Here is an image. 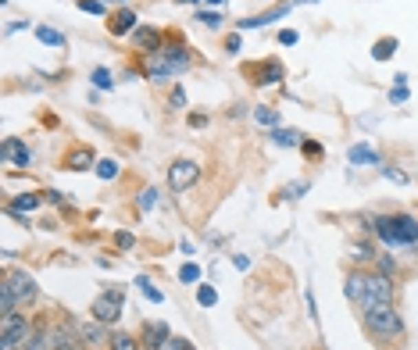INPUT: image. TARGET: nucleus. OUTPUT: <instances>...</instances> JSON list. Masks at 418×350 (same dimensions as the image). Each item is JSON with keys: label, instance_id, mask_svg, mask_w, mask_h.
<instances>
[{"label": "nucleus", "instance_id": "15", "mask_svg": "<svg viewBox=\"0 0 418 350\" xmlns=\"http://www.w3.org/2000/svg\"><path fill=\"white\" fill-rule=\"evenodd\" d=\"M4 161H14L18 168H29V164H32V151L22 140H4Z\"/></svg>", "mask_w": 418, "mask_h": 350}, {"label": "nucleus", "instance_id": "11", "mask_svg": "<svg viewBox=\"0 0 418 350\" xmlns=\"http://www.w3.org/2000/svg\"><path fill=\"white\" fill-rule=\"evenodd\" d=\"M129 40H133V47H136L140 54H157L161 47H165V36H161L157 29H151V25H140V29L129 36Z\"/></svg>", "mask_w": 418, "mask_h": 350}, {"label": "nucleus", "instance_id": "24", "mask_svg": "<svg viewBox=\"0 0 418 350\" xmlns=\"http://www.w3.org/2000/svg\"><path fill=\"white\" fill-rule=\"evenodd\" d=\"M254 118H258L261 125H268V129H279V111H272V107H265V104H258V107H254Z\"/></svg>", "mask_w": 418, "mask_h": 350}, {"label": "nucleus", "instance_id": "41", "mask_svg": "<svg viewBox=\"0 0 418 350\" xmlns=\"http://www.w3.org/2000/svg\"><path fill=\"white\" fill-rule=\"evenodd\" d=\"M279 43L294 47V43H297V32H294V29H283V32H279Z\"/></svg>", "mask_w": 418, "mask_h": 350}, {"label": "nucleus", "instance_id": "3", "mask_svg": "<svg viewBox=\"0 0 418 350\" xmlns=\"http://www.w3.org/2000/svg\"><path fill=\"white\" fill-rule=\"evenodd\" d=\"M361 322H365L368 336H375L379 343H393L404 336V318L393 304H375V307H365L361 311Z\"/></svg>", "mask_w": 418, "mask_h": 350}, {"label": "nucleus", "instance_id": "27", "mask_svg": "<svg viewBox=\"0 0 418 350\" xmlns=\"http://www.w3.org/2000/svg\"><path fill=\"white\" fill-rule=\"evenodd\" d=\"M179 283H186V286L201 283V265H197V261H186L183 268H179Z\"/></svg>", "mask_w": 418, "mask_h": 350}, {"label": "nucleus", "instance_id": "2", "mask_svg": "<svg viewBox=\"0 0 418 350\" xmlns=\"http://www.w3.org/2000/svg\"><path fill=\"white\" fill-rule=\"evenodd\" d=\"M372 236H379L386 247H418V218L379 215V218H372Z\"/></svg>", "mask_w": 418, "mask_h": 350}, {"label": "nucleus", "instance_id": "48", "mask_svg": "<svg viewBox=\"0 0 418 350\" xmlns=\"http://www.w3.org/2000/svg\"><path fill=\"white\" fill-rule=\"evenodd\" d=\"M315 350H329V347H315Z\"/></svg>", "mask_w": 418, "mask_h": 350}, {"label": "nucleus", "instance_id": "30", "mask_svg": "<svg viewBox=\"0 0 418 350\" xmlns=\"http://www.w3.org/2000/svg\"><path fill=\"white\" fill-rule=\"evenodd\" d=\"M136 204H140V211H151L154 204H157V186H147L140 197H136Z\"/></svg>", "mask_w": 418, "mask_h": 350}, {"label": "nucleus", "instance_id": "23", "mask_svg": "<svg viewBox=\"0 0 418 350\" xmlns=\"http://www.w3.org/2000/svg\"><path fill=\"white\" fill-rule=\"evenodd\" d=\"M390 54H397V36H386V40H379L372 47V61H386Z\"/></svg>", "mask_w": 418, "mask_h": 350}, {"label": "nucleus", "instance_id": "49", "mask_svg": "<svg viewBox=\"0 0 418 350\" xmlns=\"http://www.w3.org/2000/svg\"><path fill=\"white\" fill-rule=\"evenodd\" d=\"M118 4H125V0H118Z\"/></svg>", "mask_w": 418, "mask_h": 350}, {"label": "nucleus", "instance_id": "36", "mask_svg": "<svg viewBox=\"0 0 418 350\" xmlns=\"http://www.w3.org/2000/svg\"><path fill=\"white\" fill-rule=\"evenodd\" d=\"M115 243H118L122 250H133V247H136V236H133V232H115Z\"/></svg>", "mask_w": 418, "mask_h": 350}, {"label": "nucleus", "instance_id": "9", "mask_svg": "<svg viewBox=\"0 0 418 350\" xmlns=\"http://www.w3.org/2000/svg\"><path fill=\"white\" fill-rule=\"evenodd\" d=\"M107 25H111V36H133V32L140 29V18H136L133 8L122 4L115 14H107Z\"/></svg>", "mask_w": 418, "mask_h": 350}, {"label": "nucleus", "instance_id": "40", "mask_svg": "<svg viewBox=\"0 0 418 350\" xmlns=\"http://www.w3.org/2000/svg\"><path fill=\"white\" fill-rule=\"evenodd\" d=\"M186 125H190V129H204V125H208V115H197V111H193V115L186 118Z\"/></svg>", "mask_w": 418, "mask_h": 350}, {"label": "nucleus", "instance_id": "1", "mask_svg": "<svg viewBox=\"0 0 418 350\" xmlns=\"http://www.w3.org/2000/svg\"><path fill=\"white\" fill-rule=\"evenodd\" d=\"M190 68H193V50L183 40L165 43L157 54H147V61H143V72H147V79H154V83L179 79V76H186Z\"/></svg>", "mask_w": 418, "mask_h": 350}, {"label": "nucleus", "instance_id": "25", "mask_svg": "<svg viewBox=\"0 0 418 350\" xmlns=\"http://www.w3.org/2000/svg\"><path fill=\"white\" fill-rule=\"evenodd\" d=\"M89 83H94L97 89H115V76L107 68H94L89 72Z\"/></svg>", "mask_w": 418, "mask_h": 350}, {"label": "nucleus", "instance_id": "33", "mask_svg": "<svg viewBox=\"0 0 418 350\" xmlns=\"http://www.w3.org/2000/svg\"><path fill=\"white\" fill-rule=\"evenodd\" d=\"M79 11H86V14H97V18H104V14H107V8L100 4V0H79Z\"/></svg>", "mask_w": 418, "mask_h": 350}, {"label": "nucleus", "instance_id": "18", "mask_svg": "<svg viewBox=\"0 0 418 350\" xmlns=\"http://www.w3.org/2000/svg\"><path fill=\"white\" fill-rule=\"evenodd\" d=\"M43 204V197L40 193H22V197H14L11 204H8V211H14V215H29V211H36Z\"/></svg>", "mask_w": 418, "mask_h": 350}, {"label": "nucleus", "instance_id": "14", "mask_svg": "<svg viewBox=\"0 0 418 350\" xmlns=\"http://www.w3.org/2000/svg\"><path fill=\"white\" fill-rule=\"evenodd\" d=\"M286 79V68H283V61H261V68L254 72V83H261V86H276V83H283Z\"/></svg>", "mask_w": 418, "mask_h": 350}, {"label": "nucleus", "instance_id": "5", "mask_svg": "<svg viewBox=\"0 0 418 350\" xmlns=\"http://www.w3.org/2000/svg\"><path fill=\"white\" fill-rule=\"evenodd\" d=\"M393 279L383 272H368V279H365V293H361V300L358 307L365 311V307H375V304H393Z\"/></svg>", "mask_w": 418, "mask_h": 350}, {"label": "nucleus", "instance_id": "44", "mask_svg": "<svg viewBox=\"0 0 418 350\" xmlns=\"http://www.w3.org/2000/svg\"><path fill=\"white\" fill-rule=\"evenodd\" d=\"M232 265L240 268V272H247V268H250V257H243V254H236V257H232Z\"/></svg>", "mask_w": 418, "mask_h": 350}, {"label": "nucleus", "instance_id": "35", "mask_svg": "<svg viewBox=\"0 0 418 350\" xmlns=\"http://www.w3.org/2000/svg\"><path fill=\"white\" fill-rule=\"evenodd\" d=\"M354 257L358 261H375V247L372 243H354Z\"/></svg>", "mask_w": 418, "mask_h": 350}, {"label": "nucleus", "instance_id": "10", "mask_svg": "<svg viewBox=\"0 0 418 350\" xmlns=\"http://www.w3.org/2000/svg\"><path fill=\"white\" fill-rule=\"evenodd\" d=\"M168 340H172L168 322H143V329H140V343H143V350H151V347H165Z\"/></svg>", "mask_w": 418, "mask_h": 350}, {"label": "nucleus", "instance_id": "47", "mask_svg": "<svg viewBox=\"0 0 418 350\" xmlns=\"http://www.w3.org/2000/svg\"><path fill=\"white\" fill-rule=\"evenodd\" d=\"M208 4H214V8H218V4H226V0H208Z\"/></svg>", "mask_w": 418, "mask_h": 350}, {"label": "nucleus", "instance_id": "32", "mask_svg": "<svg viewBox=\"0 0 418 350\" xmlns=\"http://www.w3.org/2000/svg\"><path fill=\"white\" fill-rule=\"evenodd\" d=\"M404 83H408L404 76L393 83V89H390V100H393V104H404V100H408V86H404Z\"/></svg>", "mask_w": 418, "mask_h": 350}, {"label": "nucleus", "instance_id": "38", "mask_svg": "<svg viewBox=\"0 0 418 350\" xmlns=\"http://www.w3.org/2000/svg\"><path fill=\"white\" fill-rule=\"evenodd\" d=\"M165 350H197L190 340H183V336H172L168 343H165Z\"/></svg>", "mask_w": 418, "mask_h": 350}, {"label": "nucleus", "instance_id": "31", "mask_svg": "<svg viewBox=\"0 0 418 350\" xmlns=\"http://www.w3.org/2000/svg\"><path fill=\"white\" fill-rule=\"evenodd\" d=\"M197 22H204V25H211V29H222V25H226V18H222V14H214V11H197Z\"/></svg>", "mask_w": 418, "mask_h": 350}, {"label": "nucleus", "instance_id": "26", "mask_svg": "<svg viewBox=\"0 0 418 350\" xmlns=\"http://www.w3.org/2000/svg\"><path fill=\"white\" fill-rule=\"evenodd\" d=\"M36 36H40V43H47V47H65V36L58 29H50V25H40Z\"/></svg>", "mask_w": 418, "mask_h": 350}, {"label": "nucleus", "instance_id": "45", "mask_svg": "<svg viewBox=\"0 0 418 350\" xmlns=\"http://www.w3.org/2000/svg\"><path fill=\"white\" fill-rule=\"evenodd\" d=\"M22 29H29V22H11V25H8V36H11V32H22Z\"/></svg>", "mask_w": 418, "mask_h": 350}, {"label": "nucleus", "instance_id": "37", "mask_svg": "<svg viewBox=\"0 0 418 350\" xmlns=\"http://www.w3.org/2000/svg\"><path fill=\"white\" fill-rule=\"evenodd\" d=\"M168 107H175V111H179V107H186V94H183V89H172V94H168Z\"/></svg>", "mask_w": 418, "mask_h": 350}, {"label": "nucleus", "instance_id": "7", "mask_svg": "<svg viewBox=\"0 0 418 350\" xmlns=\"http://www.w3.org/2000/svg\"><path fill=\"white\" fill-rule=\"evenodd\" d=\"M122 300H125L122 289H107L89 304V315H94L97 322H104V325H118L122 322Z\"/></svg>", "mask_w": 418, "mask_h": 350}, {"label": "nucleus", "instance_id": "22", "mask_svg": "<svg viewBox=\"0 0 418 350\" xmlns=\"http://www.w3.org/2000/svg\"><path fill=\"white\" fill-rule=\"evenodd\" d=\"M375 272H383V275H390V279H393V275L401 272V261H397L393 254H375Z\"/></svg>", "mask_w": 418, "mask_h": 350}, {"label": "nucleus", "instance_id": "8", "mask_svg": "<svg viewBox=\"0 0 418 350\" xmlns=\"http://www.w3.org/2000/svg\"><path fill=\"white\" fill-rule=\"evenodd\" d=\"M79 336H82V347L100 350V347L111 343V325H104V322H97V318L79 322Z\"/></svg>", "mask_w": 418, "mask_h": 350}, {"label": "nucleus", "instance_id": "6", "mask_svg": "<svg viewBox=\"0 0 418 350\" xmlns=\"http://www.w3.org/2000/svg\"><path fill=\"white\" fill-rule=\"evenodd\" d=\"M197 179H201V164L190 161V157H175L168 164V190L172 193H186L197 186Z\"/></svg>", "mask_w": 418, "mask_h": 350}, {"label": "nucleus", "instance_id": "12", "mask_svg": "<svg viewBox=\"0 0 418 350\" xmlns=\"http://www.w3.org/2000/svg\"><path fill=\"white\" fill-rule=\"evenodd\" d=\"M289 8H297L294 0H286V4H276L272 11H261V14H254V18H243L240 29H261V25H272V22H279V18H283Z\"/></svg>", "mask_w": 418, "mask_h": 350}, {"label": "nucleus", "instance_id": "19", "mask_svg": "<svg viewBox=\"0 0 418 350\" xmlns=\"http://www.w3.org/2000/svg\"><path fill=\"white\" fill-rule=\"evenodd\" d=\"M107 350H143V343H140V336L115 329V333H111V343H107Z\"/></svg>", "mask_w": 418, "mask_h": 350}, {"label": "nucleus", "instance_id": "16", "mask_svg": "<svg viewBox=\"0 0 418 350\" xmlns=\"http://www.w3.org/2000/svg\"><path fill=\"white\" fill-rule=\"evenodd\" d=\"M365 279H368V272L365 268H354L347 272V279H343V293H347V300H361V293H365Z\"/></svg>", "mask_w": 418, "mask_h": 350}, {"label": "nucleus", "instance_id": "28", "mask_svg": "<svg viewBox=\"0 0 418 350\" xmlns=\"http://www.w3.org/2000/svg\"><path fill=\"white\" fill-rule=\"evenodd\" d=\"M97 175H100L104 182H111V179H118V161H111V157H104V161H97Z\"/></svg>", "mask_w": 418, "mask_h": 350}, {"label": "nucleus", "instance_id": "20", "mask_svg": "<svg viewBox=\"0 0 418 350\" xmlns=\"http://www.w3.org/2000/svg\"><path fill=\"white\" fill-rule=\"evenodd\" d=\"M136 289L143 293V297H147L151 304H165V293H161L151 279H147V275H136Z\"/></svg>", "mask_w": 418, "mask_h": 350}, {"label": "nucleus", "instance_id": "17", "mask_svg": "<svg viewBox=\"0 0 418 350\" xmlns=\"http://www.w3.org/2000/svg\"><path fill=\"white\" fill-rule=\"evenodd\" d=\"M351 164H383V157H379V151H372L368 143H354L351 151H347Z\"/></svg>", "mask_w": 418, "mask_h": 350}, {"label": "nucleus", "instance_id": "34", "mask_svg": "<svg viewBox=\"0 0 418 350\" xmlns=\"http://www.w3.org/2000/svg\"><path fill=\"white\" fill-rule=\"evenodd\" d=\"M300 151H304V157H322V143L318 140H300Z\"/></svg>", "mask_w": 418, "mask_h": 350}, {"label": "nucleus", "instance_id": "21", "mask_svg": "<svg viewBox=\"0 0 418 350\" xmlns=\"http://www.w3.org/2000/svg\"><path fill=\"white\" fill-rule=\"evenodd\" d=\"M272 143L289 151V146H300V136L294 133V129H272Z\"/></svg>", "mask_w": 418, "mask_h": 350}, {"label": "nucleus", "instance_id": "13", "mask_svg": "<svg viewBox=\"0 0 418 350\" xmlns=\"http://www.w3.org/2000/svg\"><path fill=\"white\" fill-rule=\"evenodd\" d=\"M89 164H97L94 146H72L68 157H65V168H72V172H86Z\"/></svg>", "mask_w": 418, "mask_h": 350}, {"label": "nucleus", "instance_id": "4", "mask_svg": "<svg viewBox=\"0 0 418 350\" xmlns=\"http://www.w3.org/2000/svg\"><path fill=\"white\" fill-rule=\"evenodd\" d=\"M0 286H8V289L14 293L18 304H22V311L40 300V286H36V279H32L25 268H8V272H4V279H0Z\"/></svg>", "mask_w": 418, "mask_h": 350}, {"label": "nucleus", "instance_id": "43", "mask_svg": "<svg viewBox=\"0 0 418 350\" xmlns=\"http://www.w3.org/2000/svg\"><path fill=\"white\" fill-rule=\"evenodd\" d=\"M307 311H311V322H318V304H315V293L307 289Z\"/></svg>", "mask_w": 418, "mask_h": 350}, {"label": "nucleus", "instance_id": "42", "mask_svg": "<svg viewBox=\"0 0 418 350\" xmlns=\"http://www.w3.org/2000/svg\"><path fill=\"white\" fill-rule=\"evenodd\" d=\"M386 179H390V182H401V186L408 182V175H404L401 168H386Z\"/></svg>", "mask_w": 418, "mask_h": 350}, {"label": "nucleus", "instance_id": "39", "mask_svg": "<svg viewBox=\"0 0 418 350\" xmlns=\"http://www.w3.org/2000/svg\"><path fill=\"white\" fill-rule=\"evenodd\" d=\"M240 47H243V40H240V32H232V36H226V50H229V54H240Z\"/></svg>", "mask_w": 418, "mask_h": 350}, {"label": "nucleus", "instance_id": "29", "mask_svg": "<svg viewBox=\"0 0 418 350\" xmlns=\"http://www.w3.org/2000/svg\"><path fill=\"white\" fill-rule=\"evenodd\" d=\"M197 304H201V307H214L218 304L214 286H197Z\"/></svg>", "mask_w": 418, "mask_h": 350}, {"label": "nucleus", "instance_id": "46", "mask_svg": "<svg viewBox=\"0 0 418 350\" xmlns=\"http://www.w3.org/2000/svg\"><path fill=\"white\" fill-rule=\"evenodd\" d=\"M179 4H201V0H179Z\"/></svg>", "mask_w": 418, "mask_h": 350}]
</instances>
